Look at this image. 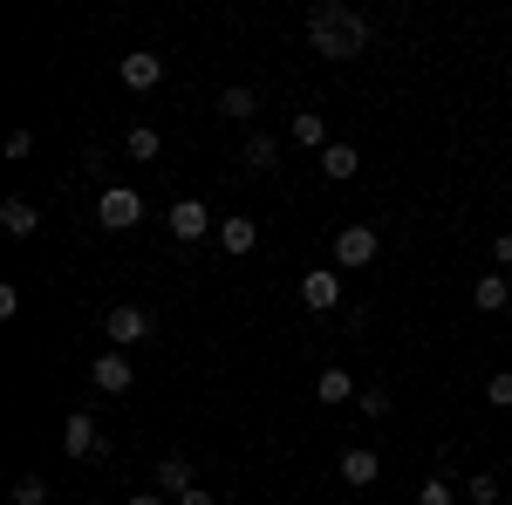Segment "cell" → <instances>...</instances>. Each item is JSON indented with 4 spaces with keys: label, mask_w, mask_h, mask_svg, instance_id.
Returning a JSON list of instances; mask_svg holds the SVG:
<instances>
[{
    "label": "cell",
    "mask_w": 512,
    "mask_h": 505,
    "mask_svg": "<svg viewBox=\"0 0 512 505\" xmlns=\"http://www.w3.org/2000/svg\"><path fill=\"white\" fill-rule=\"evenodd\" d=\"M308 48L328 55V62H355L369 48V21L355 14L349 0H321L315 14H308Z\"/></svg>",
    "instance_id": "cell-1"
},
{
    "label": "cell",
    "mask_w": 512,
    "mask_h": 505,
    "mask_svg": "<svg viewBox=\"0 0 512 505\" xmlns=\"http://www.w3.org/2000/svg\"><path fill=\"white\" fill-rule=\"evenodd\" d=\"M103 335H110V349H144V342L158 335V321L144 308H130V301H117V308L103 314Z\"/></svg>",
    "instance_id": "cell-2"
},
{
    "label": "cell",
    "mask_w": 512,
    "mask_h": 505,
    "mask_svg": "<svg viewBox=\"0 0 512 505\" xmlns=\"http://www.w3.org/2000/svg\"><path fill=\"white\" fill-rule=\"evenodd\" d=\"M137 219H144V198L130 192V185H103V192H96V226H103V233H130Z\"/></svg>",
    "instance_id": "cell-3"
},
{
    "label": "cell",
    "mask_w": 512,
    "mask_h": 505,
    "mask_svg": "<svg viewBox=\"0 0 512 505\" xmlns=\"http://www.w3.org/2000/svg\"><path fill=\"white\" fill-rule=\"evenodd\" d=\"M62 451H69L76 465H89V458H103V451H110V437L96 430L89 410H69V417H62Z\"/></svg>",
    "instance_id": "cell-4"
},
{
    "label": "cell",
    "mask_w": 512,
    "mask_h": 505,
    "mask_svg": "<svg viewBox=\"0 0 512 505\" xmlns=\"http://www.w3.org/2000/svg\"><path fill=\"white\" fill-rule=\"evenodd\" d=\"M376 253H383V233H376V226H342V233H335V267L342 273L369 267Z\"/></svg>",
    "instance_id": "cell-5"
},
{
    "label": "cell",
    "mask_w": 512,
    "mask_h": 505,
    "mask_svg": "<svg viewBox=\"0 0 512 505\" xmlns=\"http://www.w3.org/2000/svg\"><path fill=\"white\" fill-rule=\"evenodd\" d=\"M89 383L103 389V396H130V383H137V369H130V355H123V349H103L96 362H89Z\"/></svg>",
    "instance_id": "cell-6"
},
{
    "label": "cell",
    "mask_w": 512,
    "mask_h": 505,
    "mask_svg": "<svg viewBox=\"0 0 512 505\" xmlns=\"http://www.w3.org/2000/svg\"><path fill=\"white\" fill-rule=\"evenodd\" d=\"M301 308H308V314H328V308H342V273H328V267L301 273Z\"/></svg>",
    "instance_id": "cell-7"
},
{
    "label": "cell",
    "mask_w": 512,
    "mask_h": 505,
    "mask_svg": "<svg viewBox=\"0 0 512 505\" xmlns=\"http://www.w3.org/2000/svg\"><path fill=\"white\" fill-rule=\"evenodd\" d=\"M117 76H123V89H137V96H144V89H158V82H164V55H151V48H130V55L117 62Z\"/></svg>",
    "instance_id": "cell-8"
},
{
    "label": "cell",
    "mask_w": 512,
    "mask_h": 505,
    "mask_svg": "<svg viewBox=\"0 0 512 505\" xmlns=\"http://www.w3.org/2000/svg\"><path fill=\"white\" fill-rule=\"evenodd\" d=\"M164 226H171V239H205V226H212V212H205V198H178L171 212H164Z\"/></svg>",
    "instance_id": "cell-9"
},
{
    "label": "cell",
    "mask_w": 512,
    "mask_h": 505,
    "mask_svg": "<svg viewBox=\"0 0 512 505\" xmlns=\"http://www.w3.org/2000/svg\"><path fill=\"white\" fill-rule=\"evenodd\" d=\"M376 478H383V458H376L369 444H349V451H342V485H349V492H369Z\"/></svg>",
    "instance_id": "cell-10"
},
{
    "label": "cell",
    "mask_w": 512,
    "mask_h": 505,
    "mask_svg": "<svg viewBox=\"0 0 512 505\" xmlns=\"http://www.w3.org/2000/svg\"><path fill=\"white\" fill-rule=\"evenodd\" d=\"M192 485H198V471H192V458H185V451L158 458V471H151V492H178V499H185Z\"/></svg>",
    "instance_id": "cell-11"
},
{
    "label": "cell",
    "mask_w": 512,
    "mask_h": 505,
    "mask_svg": "<svg viewBox=\"0 0 512 505\" xmlns=\"http://www.w3.org/2000/svg\"><path fill=\"white\" fill-rule=\"evenodd\" d=\"M0 233H7V239H35L41 233L35 198H0Z\"/></svg>",
    "instance_id": "cell-12"
},
{
    "label": "cell",
    "mask_w": 512,
    "mask_h": 505,
    "mask_svg": "<svg viewBox=\"0 0 512 505\" xmlns=\"http://www.w3.org/2000/svg\"><path fill=\"white\" fill-rule=\"evenodd\" d=\"M287 137H294V144H308V151H328V144H335V137H328V117H321V110H294V123H287Z\"/></svg>",
    "instance_id": "cell-13"
},
{
    "label": "cell",
    "mask_w": 512,
    "mask_h": 505,
    "mask_svg": "<svg viewBox=\"0 0 512 505\" xmlns=\"http://www.w3.org/2000/svg\"><path fill=\"white\" fill-rule=\"evenodd\" d=\"M315 396H321V403H355V396H362V383H355L342 362H328V369L315 376Z\"/></svg>",
    "instance_id": "cell-14"
},
{
    "label": "cell",
    "mask_w": 512,
    "mask_h": 505,
    "mask_svg": "<svg viewBox=\"0 0 512 505\" xmlns=\"http://www.w3.org/2000/svg\"><path fill=\"white\" fill-rule=\"evenodd\" d=\"M315 164H321V178H335V185H349L355 171H362V157H355V144H342V137H335V144H328V151H321Z\"/></svg>",
    "instance_id": "cell-15"
},
{
    "label": "cell",
    "mask_w": 512,
    "mask_h": 505,
    "mask_svg": "<svg viewBox=\"0 0 512 505\" xmlns=\"http://www.w3.org/2000/svg\"><path fill=\"white\" fill-rule=\"evenodd\" d=\"M219 246H226V253H253V246H260V219H246V212L219 219Z\"/></svg>",
    "instance_id": "cell-16"
},
{
    "label": "cell",
    "mask_w": 512,
    "mask_h": 505,
    "mask_svg": "<svg viewBox=\"0 0 512 505\" xmlns=\"http://www.w3.org/2000/svg\"><path fill=\"white\" fill-rule=\"evenodd\" d=\"M472 301H478V314H499L512 301V280H506V273H478V280H472Z\"/></svg>",
    "instance_id": "cell-17"
},
{
    "label": "cell",
    "mask_w": 512,
    "mask_h": 505,
    "mask_svg": "<svg viewBox=\"0 0 512 505\" xmlns=\"http://www.w3.org/2000/svg\"><path fill=\"white\" fill-rule=\"evenodd\" d=\"M219 117H233V123H253V117H260V96H253L246 82H233V89L219 96Z\"/></svg>",
    "instance_id": "cell-18"
},
{
    "label": "cell",
    "mask_w": 512,
    "mask_h": 505,
    "mask_svg": "<svg viewBox=\"0 0 512 505\" xmlns=\"http://www.w3.org/2000/svg\"><path fill=\"white\" fill-rule=\"evenodd\" d=\"M123 151L137 157V164H158V157H164V137H158V130H151V123H137V130L123 137Z\"/></svg>",
    "instance_id": "cell-19"
},
{
    "label": "cell",
    "mask_w": 512,
    "mask_h": 505,
    "mask_svg": "<svg viewBox=\"0 0 512 505\" xmlns=\"http://www.w3.org/2000/svg\"><path fill=\"white\" fill-rule=\"evenodd\" d=\"M239 157H246L253 171H274V164H280V137H267V130H253V137H246V151H239Z\"/></svg>",
    "instance_id": "cell-20"
},
{
    "label": "cell",
    "mask_w": 512,
    "mask_h": 505,
    "mask_svg": "<svg viewBox=\"0 0 512 505\" xmlns=\"http://www.w3.org/2000/svg\"><path fill=\"white\" fill-rule=\"evenodd\" d=\"M48 499H55V492H48L41 471H21V478H14V505H48Z\"/></svg>",
    "instance_id": "cell-21"
},
{
    "label": "cell",
    "mask_w": 512,
    "mask_h": 505,
    "mask_svg": "<svg viewBox=\"0 0 512 505\" xmlns=\"http://www.w3.org/2000/svg\"><path fill=\"white\" fill-rule=\"evenodd\" d=\"M465 499L472 505H499V478H492V471H472V478H465Z\"/></svg>",
    "instance_id": "cell-22"
},
{
    "label": "cell",
    "mask_w": 512,
    "mask_h": 505,
    "mask_svg": "<svg viewBox=\"0 0 512 505\" xmlns=\"http://www.w3.org/2000/svg\"><path fill=\"white\" fill-rule=\"evenodd\" d=\"M417 505H458V485L451 478H424L417 485Z\"/></svg>",
    "instance_id": "cell-23"
},
{
    "label": "cell",
    "mask_w": 512,
    "mask_h": 505,
    "mask_svg": "<svg viewBox=\"0 0 512 505\" xmlns=\"http://www.w3.org/2000/svg\"><path fill=\"white\" fill-rule=\"evenodd\" d=\"M355 410H362V417H369V424H376V417H390V389H362V396H355Z\"/></svg>",
    "instance_id": "cell-24"
},
{
    "label": "cell",
    "mask_w": 512,
    "mask_h": 505,
    "mask_svg": "<svg viewBox=\"0 0 512 505\" xmlns=\"http://www.w3.org/2000/svg\"><path fill=\"white\" fill-rule=\"evenodd\" d=\"M485 403H499V410H512V369H499V376L485 383Z\"/></svg>",
    "instance_id": "cell-25"
},
{
    "label": "cell",
    "mask_w": 512,
    "mask_h": 505,
    "mask_svg": "<svg viewBox=\"0 0 512 505\" xmlns=\"http://www.w3.org/2000/svg\"><path fill=\"white\" fill-rule=\"evenodd\" d=\"M492 267H506V273H512V233L492 239Z\"/></svg>",
    "instance_id": "cell-26"
},
{
    "label": "cell",
    "mask_w": 512,
    "mask_h": 505,
    "mask_svg": "<svg viewBox=\"0 0 512 505\" xmlns=\"http://www.w3.org/2000/svg\"><path fill=\"white\" fill-rule=\"evenodd\" d=\"M178 505H219V492H205V485H192V492H185Z\"/></svg>",
    "instance_id": "cell-27"
},
{
    "label": "cell",
    "mask_w": 512,
    "mask_h": 505,
    "mask_svg": "<svg viewBox=\"0 0 512 505\" xmlns=\"http://www.w3.org/2000/svg\"><path fill=\"white\" fill-rule=\"evenodd\" d=\"M123 505H164V492H130Z\"/></svg>",
    "instance_id": "cell-28"
},
{
    "label": "cell",
    "mask_w": 512,
    "mask_h": 505,
    "mask_svg": "<svg viewBox=\"0 0 512 505\" xmlns=\"http://www.w3.org/2000/svg\"><path fill=\"white\" fill-rule=\"evenodd\" d=\"M506 280H512V273H506Z\"/></svg>",
    "instance_id": "cell-29"
}]
</instances>
